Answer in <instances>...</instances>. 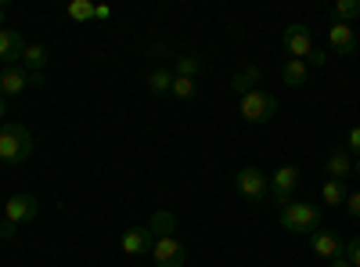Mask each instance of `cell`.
I'll list each match as a JSON object with an SVG mask.
<instances>
[{"label":"cell","mask_w":360,"mask_h":267,"mask_svg":"<svg viewBox=\"0 0 360 267\" xmlns=\"http://www.w3.org/2000/svg\"><path fill=\"white\" fill-rule=\"evenodd\" d=\"M94 8H98V4H90V0H72V4L65 8V15H69L72 22H90V18H94Z\"/></svg>","instance_id":"cell-22"},{"label":"cell","mask_w":360,"mask_h":267,"mask_svg":"<svg viewBox=\"0 0 360 267\" xmlns=\"http://www.w3.org/2000/svg\"><path fill=\"white\" fill-rule=\"evenodd\" d=\"M295 188H299V166H278L270 173V199H274L278 210H285L295 199Z\"/></svg>","instance_id":"cell-5"},{"label":"cell","mask_w":360,"mask_h":267,"mask_svg":"<svg viewBox=\"0 0 360 267\" xmlns=\"http://www.w3.org/2000/svg\"><path fill=\"white\" fill-rule=\"evenodd\" d=\"M184 246H180L176 235H155L152 239V260L155 267H184Z\"/></svg>","instance_id":"cell-7"},{"label":"cell","mask_w":360,"mask_h":267,"mask_svg":"<svg viewBox=\"0 0 360 267\" xmlns=\"http://www.w3.org/2000/svg\"><path fill=\"white\" fill-rule=\"evenodd\" d=\"M342 206H346V213H349V217H360V192H349Z\"/></svg>","instance_id":"cell-26"},{"label":"cell","mask_w":360,"mask_h":267,"mask_svg":"<svg viewBox=\"0 0 360 267\" xmlns=\"http://www.w3.org/2000/svg\"><path fill=\"white\" fill-rule=\"evenodd\" d=\"M25 87H44V76L25 73L22 66H4V69H0V94H4V98L22 94Z\"/></svg>","instance_id":"cell-6"},{"label":"cell","mask_w":360,"mask_h":267,"mask_svg":"<svg viewBox=\"0 0 360 267\" xmlns=\"http://www.w3.org/2000/svg\"><path fill=\"white\" fill-rule=\"evenodd\" d=\"M353 170H356V159L346 148H332V152H328L324 173H332V181H346V177H353Z\"/></svg>","instance_id":"cell-12"},{"label":"cell","mask_w":360,"mask_h":267,"mask_svg":"<svg viewBox=\"0 0 360 267\" xmlns=\"http://www.w3.org/2000/svg\"><path fill=\"white\" fill-rule=\"evenodd\" d=\"M310 249H314L317 256H324V260H339V256H346L342 235L332 231V228H317V231L310 235Z\"/></svg>","instance_id":"cell-9"},{"label":"cell","mask_w":360,"mask_h":267,"mask_svg":"<svg viewBox=\"0 0 360 267\" xmlns=\"http://www.w3.org/2000/svg\"><path fill=\"white\" fill-rule=\"evenodd\" d=\"M281 47L288 51V58H299V62H307V54L314 51V33H310V25H303V22L288 25L285 33H281Z\"/></svg>","instance_id":"cell-8"},{"label":"cell","mask_w":360,"mask_h":267,"mask_svg":"<svg viewBox=\"0 0 360 267\" xmlns=\"http://www.w3.org/2000/svg\"><path fill=\"white\" fill-rule=\"evenodd\" d=\"M328 267H353V263L346 256H339V260H328Z\"/></svg>","instance_id":"cell-30"},{"label":"cell","mask_w":360,"mask_h":267,"mask_svg":"<svg viewBox=\"0 0 360 267\" xmlns=\"http://www.w3.org/2000/svg\"><path fill=\"white\" fill-rule=\"evenodd\" d=\"M324 62H328V54H324V47H314V51L307 54V69H324Z\"/></svg>","instance_id":"cell-25"},{"label":"cell","mask_w":360,"mask_h":267,"mask_svg":"<svg viewBox=\"0 0 360 267\" xmlns=\"http://www.w3.org/2000/svg\"><path fill=\"white\" fill-rule=\"evenodd\" d=\"M353 173H356V177H360V159H356V170H353Z\"/></svg>","instance_id":"cell-33"},{"label":"cell","mask_w":360,"mask_h":267,"mask_svg":"<svg viewBox=\"0 0 360 267\" xmlns=\"http://www.w3.org/2000/svg\"><path fill=\"white\" fill-rule=\"evenodd\" d=\"M148 87H152V94H169V87H173V69L155 66L152 73H148Z\"/></svg>","instance_id":"cell-18"},{"label":"cell","mask_w":360,"mask_h":267,"mask_svg":"<svg viewBox=\"0 0 360 267\" xmlns=\"http://www.w3.org/2000/svg\"><path fill=\"white\" fill-rule=\"evenodd\" d=\"M94 18H101V22H105V18H112V8H105V4H98V8H94Z\"/></svg>","instance_id":"cell-29"},{"label":"cell","mask_w":360,"mask_h":267,"mask_svg":"<svg viewBox=\"0 0 360 267\" xmlns=\"http://www.w3.org/2000/svg\"><path fill=\"white\" fill-rule=\"evenodd\" d=\"M8 8H11L8 0H0V29H4V15H8Z\"/></svg>","instance_id":"cell-31"},{"label":"cell","mask_w":360,"mask_h":267,"mask_svg":"<svg viewBox=\"0 0 360 267\" xmlns=\"http://www.w3.org/2000/svg\"><path fill=\"white\" fill-rule=\"evenodd\" d=\"M123 253L127 256H148V253H152V231H148V228L123 231Z\"/></svg>","instance_id":"cell-14"},{"label":"cell","mask_w":360,"mask_h":267,"mask_svg":"<svg viewBox=\"0 0 360 267\" xmlns=\"http://www.w3.org/2000/svg\"><path fill=\"white\" fill-rule=\"evenodd\" d=\"M346 260H349L353 267H360V235H356V239L346 246Z\"/></svg>","instance_id":"cell-27"},{"label":"cell","mask_w":360,"mask_h":267,"mask_svg":"<svg viewBox=\"0 0 360 267\" xmlns=\"http://www.w3.org/2000/svg\"><path fill=\"white\" fill-rule=\"evenodd\" d=\"M0 239H15V224L0 217Z\"/></svg>","instance_id":"cell-28"},{"label":"cell","mask_w":360,"mask_h":267,"mask_svg":"<svg viewBox=\"0 0 360 267\" xmlns=\"http://www.w3.org/2000/svg\"><path fill=\"white\" fill-rule=\"evenodd\" d=\"M234 188L238 195H245L249 202H266L270 195V177L259 170V166H242L234 173Z\"/></svg>","instance_id":"cell-4"},{"label":"cell","mask_w":360,"mask_h":267,"mask_svg":"<svg viewBox=\"0 0 360 267\" xmlns=\"http://www.w3.org/2000/svg\"><path fill=\"white\" fill-rule=\"evenodd\" d=\"M25 73H37V76H44V66H47V47H40V44H25V51H22V62H18Z\"/></svg>","instance_id":"cell-15"},{"label":"cell","mask_w":360,"mask_h":267,"mask_svg":"<svg viewBox=\"0 0 360 267\" xmlns=\"http://www.w3.org/2000/svg\"><path fill=\"white\" fill-rule=\"evenodd\" d=\"M346 181H332V177H328V181L321 185V199H324V206H342L346 202Z\"/></svg>","instance_id":"cell-17"},{"label":"cell","mask_w":360,"mask_h":267,"mask_svg":"<svg viewBox=\"0 0 360 267\" xmlns=\"http://www.w3.org/2000/svg\"><path fill=\"white\" fill-rule=\"evenodd\" d=\"M169 94H173L176 101H191V98L198 94V83H195V80H188V76H173Z\"/></svg>","instance_id":"cell-19"},{"label":"cell","mask_w":360,"mask_h":267,"mask_svg":"<svg viewBox=\"0 0 360 267\" xmlns=\"http://www.w3.org/2000/svg\"><path fill=\"white\" fill-rule=\"evenodd\" d=\"M37 213H40V202H37V195H29V192L11 195L8 206H4V221H11L15 228H18V224H29V221H37Z\"/></svg>","instance_id":"cell-10"},{"label":"cell","mask_w":360,"mask_h":267,"mask_svg":"<svg viewBox=\"0 0 360 267\" xmlns=\"http://www.w3.org/2000/svg\"><path fill=\"white\" fill-rule=\"evenodd\" d=\"M307 62H299V58H288L285 62V69H281V80H285V87H303L307 83Z\"/></svg>","instance_id":"cell-16"},{"label":"cell","mask_w":360,"mask_h":267,"mask_svg":"<svg viewBox=\"0 0 360 267\" xmlns=\"http://www.w3.org/2000/svg\"><path fill=\"white\" fill-rule=\"evenodd\" d=\"M22 51H25V44H22L18 29H8V25L0 29V66H18Z\"/></svg>","instance_id":"cell-11"},{"label":"cell","mask_w":360,"mask_h":267,"mask_svg":"<svg viewBox=\"0 0 360 267\" xmlns=\"http://www.w3.org/2000/svg\"><path fill=\"white\" fill-rule=\"evenodd\" d=\"M281 228L285 231H295V235H314L321 228V206L317 202L292 199L285 210H281Z\"/></svg>","instance_id":"cell-2"},{"label":"cell","mask_w":360,"mask_h":267,"mask_svg":"<svg viewBox=\"0 0 360 267\" xmlns=\"http://www.w3.org/2000/svg\"><path fill=\"white\" fill-rule=\"evenodd\" d=\"M332 15H335V22H346V25H353V18L360 15V0H339V4L332 8Z\"/></svg>","instance_id":"cell-21"},{"label":"cell","mask_w":360,"mask_h":267,"mask_svg":"<svg viewBox=\"0 0 360 267\" xmlns=\"http://www.w3.org/2000/svg\"><path fill=\"white\" fill-rule=\"evenodd\" d=\"M256 80H259V69L256 66H249V69H242V73H238L234 80H231V87H234V91H252V87H256Z\"/></svg>","instance_id":"cell-23"},{"label":"cell","mask_w":360,"mask_h":267,"mask_svg":"<svg viewBox=\"0 0 360 267\" xmlns=\"http://www.w3.org/2000/svg\"><path fill=\"white\" fill-rule=\"evenodd\" d=\"M33 156V134L22 123H4L0 127V163L18 166Z\"/></svg>","instance_id":"cell-1"},{"label":"cell","mask_w":360,"mask_h":267,"mask_svg":"<svg viewBox=\"0 0 360 267\" xmlns=\"http://www.w3.org/2000/svg\"><path fill=\"white\" fill-rule=\"evenodd\" d=\"M238 112H242L245 123H270L278 112V98L259 91V87H252V91H245L242 98H238Z\"/></svg>","instance_id":"cell-3"},{"label":"cell","mask_w":360,"mask_h":267,"mask_svg":"<svg viewBox=\"0 0 360 267\" xmlns=\"http://www.w3.org/2000/svg\"><path fill=\"white\" fill-rule=\"evenodd\" d=\"M328 44H332L335 54H353V51H356V33H353V25L332 22V29H328Z\"/></svg>","instance_id":"cell-13"},{"label":"cell","mask_w":360,"mask_h":267,"mask_svg":"<svg viewBox=\"0 0 360 267\" xmlns=\"http://www.w3.org/2000/svg\"><path fill=\"white\" fill-rule=\"evenodd\" d=\"M198 69H202V62H198L195 54H180L176 62H173V76H188V80H195Z\"/></svg>","instance_id":"cell-20"},{"label":"cell","mask_w":360,"mask_h":267,"mask_svg":"<svg viewBox=\"0 0 360 267\" xmlns=\"http://www.w3.org/2000/svg\"><path fill=\"white\" fill-rule=\"evenodd\" d=\"M0 217H4V213H0Z\"/></svg>","instance_id":"cell-34"},{"label":"cell","mask_w":360,"mask_h":267,"mask_svg":"<svg viewBox=\"0 0 360 267\" xmlns=\"http://www.w3.org/2000/svg\"><path fill=\"white\" fill-rule=\"evenodd\" d=\"M346 152H349L353 159H360V127H349V134H346Z\"/></svg>","instance_id":"cell-24"},{"label":"cell","mask_w":360,"mask_h":267,"mask_svg":"<svg viewBox=\"0 0 360 267\" xmlns=\"http://www.w3.org/2000/svg\"><path fill=\"white\" fill-rule=\"evenodd\" d=\"M4 112H8V101H4V94H0V120H4Z\"/></svg>","instance_id":"cell-32"}]
</instances>
